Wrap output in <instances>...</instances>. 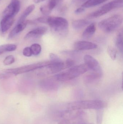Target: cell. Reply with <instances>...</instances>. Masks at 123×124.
Segmentation results:
<instances>
[{
  "label": "cell",
  "mask_w": 123,
  "mask_h": 124,
  "mask_svg": "<svg viewBox=\"0 0 123 124\" xmlns=\"http://www.w3.org/2000/svg\"><path fill=\"white\" fill-rule=\"evenodd\" d=\"M85 64L72 66L66 70L56 74L54 78L56 81H66L73 79L89 70Z\"/></svg>",
  "instance_id": "6da1fadb"
},
{
  "label": "cell",
  "mask_w": 123,
  "mask_h": 124,
  "mask_svg": "<svg viewBox=\"0 0 123 124\" xmlns=\"http://www.w3.org/2000/svg\"><path fill=\"white\" fill-rule=\"evenodd\" d=\"M106 103L100 100L79 101L68 103L66 109L71 110H82L84 109H97L104 108Z\"/></svg>",
  "instance_id": "7a4b0ae2"
},
{
  "label": "cell",
  "mask_w": 123,
  "mask_h": 124,
  "mask_svg": "<svg viewBox=\"0 0 123 124\" xmlns=\"http://www.w3.org/2000/svg\"><path fill=\"white\" fill-rule=\"evenodd\" d=\"M123 22V16L120 15H116L100 22L98 27L104 32L110 33L117 29Z\"/></svg>",
  "instance_id": "3957f363"
},
{
  "label": "cell",
  "mask_w": 123,
  "mask_h": 124,
  "mask_svg": "<svg viewBox=\"0 0 123 124\" xmlns=\"http://www.w3.org/2000/svg\"><path fill=\"white\" fill-rule=\"evenodd\" d=\"M46 24H47L53 31L61 35L67 33L68 23L65 18L60 17L47 16Z\"/></svg>",
  "instance_id": "277c9868"
},
{
  "label": "cell",
  "mask_w": 123,
  "mask_h": 124,
  "mask_svg": "<svg viewBox=\"0 0 123 124\" xmlns=\"http://www.w3.org/2000/svg\"><path fill=\"white\" fill-rule=\"evenodd\" d=\"M50 63V61L39 62L16 68L5 69L3 71L11 74L17 75L47 67Z\"/></svg>",
  "instance_id": "5b68a950"
},
{
  "label": "cell",
  "mask_w": 123,
  "mask_h": 124,
  "mask_svg": "<svg viewBox=\"0 0 123 124\" xmlns=\"http://www.w3.org/2000/svg\"><path fill=\"white\" fill-rule=\"evenodd\" d=\"M123 6V0H114L100 7L97 10L88 16L90 18H97L103 16L115 9L121 8Z\"/></svg>",
  "instance_id": "8992f818"
},
{
  "label": "cell",
  "mask_w": 123,
  "mask_h": 124,
  "mask_svg": "<svg viewBox=\"0 0 123 124\" xmlns=\"http://www.w3.org/2000/svg\"><path fill=\"white\" fill-rule=\"evenodd\" d=\"M49 57L50 63L46 67L47 69L48 73H56L66 68L65 62H63L56 54L51 53Z\"/></svg>",
  "instance_id": "52a82bcc"
},
{
  "label": "cell",
  "mask_w": 123,
  "mask_h": 124,
  "mask_svg": "<svg viewBox=\"0 0 123 124\" xmlns=\"http://www.w3.org/2000/svg\"><path fill=\"white\" fill-rule=\"evenodd\" d=\"M20 4L19 0H11L3 12V17H13L19 11Z\"/></svg>",
  "instance_id": "ba28073f"
},
{
  "label": "cell",
  "mask_w": 123,
  "mask_h": 124,
  "mask_svg": "<svg viewBox=\"0 0 123 124\" xmlns=\"http://www.w3.org/2000/svg\"><path fill=\"white\" fill-rule=\"evenodd\" d=\"M84 64L89 70L94 72L102 73V69L98 61L90 55H86L84 57Z\"/></svg>",
  "instance_id": "9c48e42d"
},
{
  "label": "cell",
  "mask_w": 123,
  "mask_h": 124,
  "mask_svg": "<svg viewBox=\"0 0 123 124\" xmlns=\"http://www.w3.org/2000/svg\"><path fill=\"white\" fill-rule=\"evenodd\" d=\"M82 110H71L66 109L62 111L60 113V116L62 118L68 120H74L81 116L83 114Z\"/></svg>",
  "instance_id": "30bf717a"
},
{
  "label": "cell",
  "mask_w": 123,
  "mask_h": 124,
  "mask_svg": "<svg viewBox=\"0 0 123 124\" xmlns=\"http://www.w3.org/2000/svg\"><path fill=\"white\" fill-rule=\"evenodd\" d=\"M74 48L77 51L92 50L97 48V46L95 43L86 41H79L76 42Z\"/></svg>",
  "instance_id": "8fae6325"
},
{
  "label": "cell",
  "mask_w": 123,
  "mask_h": 124,
  "mask_svg": "<svg viewBox=\"0 0 123 124\" xmlns=\"http://www.w3.org/2000/svg\"><path fill=\"white\" fill-rule=\"evenodd\" d=\"M47 31V28L45 27H39L36 28L26 34L24 37L26 40L39 38L44 35Z\"/></svg>",
  "instance_id": "7c38bea8"
},
{
  "label": "cell",
  "mask_w": 123,
  "mask_h": 124,
  "mask_svg": "<svg viewBox=\"0 0 123 124\" xmlns=\"http://www.w3.org/2000/svg\"><path fill=\"white\" fill-rule=\"evenodd\" d=\"M14 17H3L0 24V27L1 32H6L12 26L14 22Z\"/></svg>",
  "instance_id": "4fadbf2b"
},
{
  "label": "cell",
  "mask_w": 123,
  "mask_h": 124,
  "mask_svg": "<svg viewBox=\"0 0 123 124\" xmlns=\"http://www.w3.org/2000/svg\"><path fill=\"white\" fill-rule=\"evenodd\" d=\"M28 21L25 20L22 22L17 23V24L12 29V30L10 32L8 36V39H11L20 32L24 30L26 28Z\"/></svg>",
  "instance_id": "5bb4252c"
},
{
  "label": "cell",
  "mask_w": 123,
  "mask_h": 124,
  "mask_svg": "<svg viewBox=\"0 0 123 124\" xmlns=\"http://www.w3.org/2000/svg\"><path fill=\"white\" fill-rule=\"evenodd\" d=\"M96 27L94 23H91L88 25L82 34V38L84 39L91 38L96 31Z\"/></svg>",
  "instance_id": "9a60e30c"
},
{
  "label": "cell",
  "mask_w": 123,
  "mask_h": 124,
  "mask_svg": "<svg viewBox=\"0 0 123 124\" xmlns=\"http://www.w3.org/2000/svg\"><path fill=\"white\" fill-rule=\"evenodd\" d=\"M91 22L88 20L80 19L75 20L72 23V26L76 30H79L89 25Z\"/></svg>",
  "instance_id": "2e32d148"
},
{
  "label": "cell",
  "mask_w": 123,
  "mask_h": 124,
  "mask_svg": "<svg viewBox=\"0 0 123 124\" xmlns=\"http://www.w3.org/2000/svg\"><path fill=\"white\" fill-rule=\"evenodd\" d=\"M123 30L121 29L118 32L116 38V46L120 52L123 54Z\"/></svg>",
  "instance_id": "e0dca14e"
},
{
  "label": "cell",
  "mask_w": 123,
  "mask_h": 124,
  "mask_svg": "<svg viewBox=\"0 0 123 124\" xmlns=\"http://www.w3.org/2000/svg\"><path fill=\"white\" fill-rule=\"evenodd\" d=\"M102 73L92 71L91 73L85 76L84 81L87 83H91L97 79L100 78L102 77Z\"/></svg>",
  "instance_id": "ac0fdd59"
},
{
  "label": "cell",
  "mask_w": 123,
  "mask_h": 124,
  "mask_svg": "<svg viewBox=\"0 0 123 124\" xmlns=\"http://www.w3.org/2000/svg\"><path fill=\"white\" fill-rule=\"evenodd\" d=\"M40 86L43 89L47 90H51L56 88L57 84L52 80H45L40 83Z\"/></svg>",
  "instance_id": "d6986e66"
},
{
  "label": "cell",
  "mask_w": 123,
  "mask_h": 124,
  "mask_svg": "<svg viewBox=\"0 0 123 124\" xmlns=\"http://www.w3.org/2000/svg\"><path fill=\"white\" fill-rule=\"evenodd\" d=\"M107 0H87L82 4L81 7L84 8H90L99 5Z\"/></svg>",
  "instance_id": "ffe728a7"
},
{
  "label": "cell",
  "mask_w": 123,
  "mask_h": 124,
  "mask_svg": "<svg viewBox=\"0 0 123 124\" xmlns=\"http://www.w3.org/2000/svg\"><path fill=\"white\" fill-rule=\"evenodd\" d=\"M35 7L34 4L29 6L24 11V12L21 15L17 23L22 22L25 21L27 17L29 16L34 9Z\"/></svg>",
  "instance_id": "44dd1931"
},
{
  "label": "cell",
  "mask_w": 123,
  "mask_h": 124,
  "mask_svg": "<svg viewBox=\"0 0 123 124\" xmlns=\"http://www.w3.org/2000/svg\"><path fill=\"white\" fill-rule=\"evenodd\" d=\"M17 49V46L14 44H7L0 46V55L6 52L14 51Z\"/></svg>",
  "instance_id": "7402d4cb"
},
{
  "label": "cell",
  "mask_w": 123,
  "mask_h": 124,
  "mask_svg": "<svg viewBox=\"0 0 123 124\" xmlns=\"http://www.w3.org/2000/svg\"><path fill=\"white\" fill-rule=\"evenodd\" d=\"M32 54L34 56H38L40 54L42 48L40 45L38 44L35 43L32 44L30 47Z\"/></svg>",
  "instance_id": "603a6c76"
},
{
  "label": "cell",
  "mask_w": 123,
  "mask_h": 124,
  "mask_svg": "<svg viewBox=\"0 0 123 124\" xmlns=\"http://www.w3.org/2000/svg\"><path fill=\"white\" fill-rule=\"evenodd\" d=\"M108 53L110 57L113 60H115L116 59L117 54V49L112 46H109L107 49Z\"/></svg>",
  "instance_id": "cb8c5ba5"
},
{
  "label": "cell",
  "mask_w": 123,
  "mask_h": 124,
  "mask_svg": "<svg viewBox=\"0 0 123 124\" xmlns=\"http://www.w3.org/2000/svg\"><path fill=\"white\" fill-rule=\"evenodd\" d=\"M103 108L97 110L96 121L97 124H102L103 119Z\"/></svg>",
  "instance_id": "d4e9b609"
},
{
  "label": "cell",
  "mask_w": 123,
  "mask_h": 124,
  "mask_svg": "<svg viewBox=\"0 0 123 124\" xmlns=\"http://www.w3.org/2000/svg\"><path fill=\"white\" fill-rule=\"evenodd\" d=\"M62 0H50L46 6L50 11H52L53 9Z\"/></svg>",
  "instance_id": "484cf974"
},
{
  "label": "cell",
  "mask_w": 123,
  "mask_h": 124,
  "mask_svg": "<svg viewBox=\"0 0 123 124\" xmlns=\"http://www.w3.org/2000/svg\"><path fill=\"white\" fill-rule=\"evenodd\" d=\"M15 62V58L12 55H9L6 57L3 63L6 65H9L12 64Z\"/></svg>",
  "instance_id": "4316f807"
},
{
  "label": "cell",
  "mask_w": 123,
  "mask_h": 124,
  "mask_svg": "<svg viewBox=\"0 0 123 124\" xmlns=\"http://www.w3.org/2000/svg\"><path fill=\"white\" fill-rule=\"evenodd\" d=\"M23 54L24 56L29 57L32 55V51L30 47H25L23 50Z\"/></svg>",
  "instance_id": "83f0119b"
},
{
  "label": "cell",
  "mask_w": 123,
  "mask_h": 124,
  "mask_svg": "<svg viewBox=\"0 0 123 124\" xmlns=\"http://www.w3.org/2000/svg\"><path fill=\"white\" fill-rule=\"evenodd\" d=\"M40 9L41 12L43 14L45 15H48L49 14H50L51 12L49 10V9L47 7L46 5H45V6L41 7L40 8Z\"/></svg>",
  "instance_id": "f1b7e54d"
},
{
  "label": "cell",
  "mask_w": 123,
  "mask_h": 124,
  "mask_svg": "<svg viewBox=\"0 0 123 124\" xmlns=\"http://www.w3.org/2000/svg\"><path fill=\"white\" fill-rule=\"evenodd\" d=\"M65 63L66 68H69L73 66L75 64V62L71 59H68L65 62Z\"/></svg>",
  "instance_id": "f546056e"
},
{
  "label": "cell",
  "mask_w": 123,
  "mask_h": 124,
  "mask_svg": "<svg viewBox=\"0 0 123 124\" xmlns=\"http://www.w3.org/2000/svg\"><path fill=\"white\" fill-rule=\"evenodd\" d=\"M87 0H72L73 3L76 5H79L84 3Z\"/></svg>",
  "instance_id": "4dcf8cb0"
},
{
  "label": "cell",
  "mask_w": 123,
  "mask_h": 124,
  "mask_svg": "<svg viewBox=\"0 0 123 124\" xmlns=\"http://www.w3.org/2000/svg\"><path fill=\"white\" fill-rule=\"evenodd\" d=\"M58 124H71V122L68 119L63 118L58 122Z\"/></svg>",
  "instance_id": "1f68e13d"
},
{
  "label": "cell",
  "mask_w": 123,
  "mask_h": 124,
  "mask_svg": "<svg viewBox=\"0 0 123 124\" xmlns=\"http://www.w3.org/2000/svg\"><path fill=\"white\" fill-rule=\"evenodd\" d=\"M84 11H85V8L81 7L76 9L74 12L76 14H81L82 13L84 12Z\"/></svg>",
  "instance_id": "d6a6232c"
},
{
  "label": "cell",
  "mask_w": 123,
  "mask_h": 124,
  "mask_svg": "<svg viewBox=\"0 0 123 124\" xmlns=\"http://www.w3.org/2000/svg\"><path fill=\"white\" fill-rule=\"evenodd\" d=\"M34 3H40L44 1L45 0H32Z\"/></svg>",
  "instance_id": "836d02e7"
},
{
  "label": "cell",
  "mask_w": 123,
  "mask_h": 124,
  "mask_svg": "<svg viewBox=\"0 0 123 124\" xmlns=\"http://www.w3.org/2000/svg\"><path fill=\"white\" fill-rule=\"evenodd\" d=\"M93 124V123H91V124Z\"/></svg>",
  "instance_id": "e575fe53"
},
{
  "label": "cell",
  "mask_w": 123,
  "mask_h": 124,
  "mask_svg": "<svg viewBox=\"0 0 123 124\" xmlns=\"http://www.w3.org/2000/svg\"></svg>",
  "instance_id": "d590c367"
},
{
  "label": "cell",
  "mask_w": 123,
  "mask_h": 124,
  "mask_svg": "<svg viewBox=\"0 0 123 124\" xmlns=\"http://www.w3.org/2000/svg\"></svg>",
  "instance_id": "8d00e7d4"
}]
</instances>
